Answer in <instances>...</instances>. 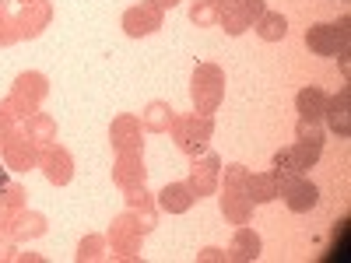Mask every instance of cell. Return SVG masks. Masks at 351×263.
<instances>
[{
  "label": "cell",
  "mask_w": 351,
  "mask_h": 263,
  "mask_svg": "<svg viewBox=\"0 0 351 263\" xmlns=\"http://www.w3.org/2000/svg\"><path fill=\"white\" fill-rule=\"evenodd\" d=\"M246 193H250V200H256V203L274 200V197H278V175H253L250 186H246Z\"/></svg>",
  "instance_id": "cell-5"
},
{
  "label": "cell",
  "mask_w": 351,
  "mask_h": 263,
  "mask_svg": "<svg viewBox=\"0 0 351 263\" xmlns=\"http://www.w3.org/2000/svg\"><path fill=\"white\" fill-rule=\"evenodd\" d=\"M4 186H8V172H4V168H0V190H4Z\"/></svg>",
  "instance_id": "cell-11"
},
{
  "label": "cell",
  "mask_w": 351,
  "mask_h": 263,
  "mask_svg": "<svg viewBox=\"0 0 351 263\" xmlns=\"http://www.w3.org/2000/svg\"><path fill=\"white\" fill-rule=\"evenodd\" d=\"M246 14L250 18H260L263 14V0H246Z\"/></svg>",
  "instance_id": "cell-10"
},
{
  "label": "cell",
  "mask_w": 351,
  "mask_h": 263,
  "mask_svg": "<svg viewBox=\"0 0 351 263\" xmlns=\"http://www.w3.org/2000/svg\"><path fill=\"white\" fill-rule=\"evenodd\" d=\"M162 203H165L169 211H186L190 203H193V197H190V190L183 183H176V186H165L162 190Z\"/></svg>",
  "instance_id": "cell-7"
},
{
  "label": "cell",
  "mask_w": 351,
  "mask_h": 263,
  "mask_svg": "<svg viewBox=\"0 0 351 263\" xmlns=\"http://www.w3.org/2000/svg\"><path fill=\"white\" fill-rule=\"evenodd\" d=\"M327 120H330V130H337L341 137L351 134V123H348V92H341L337 99H327Z\"/></svg>",
  "instance_id": "cell-4"
},
{
  "label": "cell",
  "mask_w": 351,
  "mask_h": 263,
  "mask_svg": "<svg viewBox=\"0 0 351 263\" xmlns=\"http://www.w3.org/2000/svg\"><path fill=\"white\" fill-rule=\"evenodd\" d=\"M278 175V172H274ZM281 179V197H285V203H288V211H295V214H306V211H313L316 203H319V190L309 183V179H302L299 172H285V175H278Z\"/></svg>",
  "instance_id": "cell-2"
},
{
  "label": "cell",
  "mask_w": 351,
  "mask_h": 263,
  "mask_svg": "<svg viewBox=\"0 0 351 263\" xmlns=\"http://www.w3.org/2000/svg\"><path fill=\"white\" fill-rule=\"evenodd\" d=\"M260 39H267V42H278V39H285V32H288V21L281 18V14H263L260 18Z\"/></svg>",
  "instance_id": "cell-6"
},
{
  "label": "cell",
  "mask_w": 351,
  "mask_h": 263,
  "mask_svg": "<svg viewBox=\"0 0 351 263\" xmlns=\"http://www.w3.org/2000/svg\"><path fill=\"white\" fill-rule=\"evenodd\" d=\"M295 105H299L302 123H316V120H324V112H327V95L319 92V88H302L295 95Z\"/></svg>",
  "instance_id": "cell-3"
},
{
  "label": "cell",
  "mask_w": 351,
  "mask_h": 263,
  "mask_svg": "<svg viewBox=\"0 0 351 263\" xmlns=\"http://www.w3.org/2000/svg\"><path fill=\"white\" fill-rule=\"evenodd\" d=\"M334 256H337V260H348V221L341 225V242L334 239V246H330V253H327V260H334Z\"/></svg>",
  "instance_id": "cell-9"
},
{
  "label": "cell",
  "mask_w": 351,
  "mask_h": 263,
  "mask_svg": "<svg viewBox=\"0 0 351 263\" xmlns=\"http://www.w3.org/2000/svg\"><path fill=\"white\" fill-rule=\"evenodd\" d=\"M306 46L316 56H348L351 49V18H341L337 25L319 21L306 32Z\"/></svg>",
  "instance_id": "cell-1"
},
{
  "label": "cell",
  "mask_w": 351,
  "mask_h": 263,
  "mask_svg": "<svg viewBox=\"0 0 351 263\" xmlns=\"http://www.w3.org/2000/svg\"><path fill=\"white\" fill-rule=\"evenodd\" d=\"M232 256H236V260H256V256H260V239L253 236V231H239Z\"/></svg>",
  "instance_id": "cell-8"
}]
</instances>
